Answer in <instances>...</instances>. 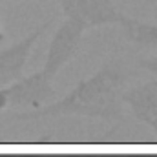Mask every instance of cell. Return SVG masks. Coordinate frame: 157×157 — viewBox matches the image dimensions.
Returning <instances> with one entry per match:
<instances>
[{
    "label": "cell",
    "mask_w": 157,
    "mask_h": 157,
    "mask_svg": "<svg viewBox=\"0 0 157 157\" xmlns=\"http://www.w3.org/2000/svg\"><path fill=\"white\" fill-rule=\"evenodd\" d=\"M126 78L128 71L124 68V62L110 60L93 75L78 80L77 86L71 91H68L62 99L48 102L37 110L17 112L9 115V119L18 122H37L55 117L78 115L121 124L124 121L121 110V93L126 84Z\"/></svg>",
    "instance_id": "obj_1"
},
{
    "label": "cell",
    "mask_w": 157,
    "mask_h": 157,
    "mask_svg": "<svg viewBox=\"0 0 157 157\" xmlns=\"http://www.w3.org/2000/svg\"><path fill=\"white\" fill-rule=\"evenodd\" d=\"M6 90H7V101H9L7 108L17 110V112L42 108L55 97L51 78L42 70L28 75V77L20 75L18 78L7 82Z\"/></svg>",
    "instance_id": "obj_2"
},
{
    "label": "cell",
    "mask_w": 157,
    "mask_h": 157,
    "mask_svg": "<svg viewBox=\"0 0 157 157\" xmlns=\"http://www.w3.org/2000/svg\"><path fill=\"white\" fill-rule=\"evenodd\" d=\"M84 31L86 28L73 18L66 17V20L60 22V26L57 28V31L53 33V37L49 40L44 68H42V71L49 78L55 77L77 55Z\"/></svg>",
    "instance_id": "obj_3"
},
{
    "label": "cell",
    "mask_w": 157,
    "mask_h": 157,
    "mask_svg": "<svg viewBox=\"0 0 157 157\" xmlns=\"http://www.w3.org/2000/svg\"><path fill=\"white\" fill-rule=\"evenodd\" d=\"M64 17L77 20L86 29L106 24H117L121 11L113 0H60Z\"/></svg>",
    "instance_id": "obj_4"
},
{
    "label": "cell",
    "mask_w": 157,
    "mask_h": 157,
    "mask_svg": "<svg viewBox=\"0 0 157 157\" xmlns=\"http://www.w3.org/2000/svg\"><path fill=\"white\" fill-rule=\"evenodd\" d=\"M51 20H44L40 26H37L31 33H28L24 39H20L18 42L11 44L9 48L0 51V77L6 78L7 82L15 80L22 75L24 66L31 55L33 46L37 44V40L44 35V31L49 28Z\"/></svg>",
    "instance_id": "obj_5"
},
{
    "label": "cell",
    "mask_w": 157,
    "mask_h": 157,
    "mask_svg": "<svg viewBox=\"0 0 157 157\" xmlns=\"http://www.w3.org/2000/svg\"><path fill=\"white\" fill-rule=\"evenodd\" d=\"M121 102L130 108L139 122L146 124L157 135V78L122 91Z\"/></svg>",
    "instance_id": "obj_6"
},
{
    "label": "cell",
    "mask_w": 157,
    "mask_h": 157,
    "mask_svg": "<svg viewBox=\"0 0 157 157\" xmlns=\"http://www.w3.org/2000/svg\"><path fill=\"white\" fill-rule=\"evenodd\" d=\"M117 24L122 26L126 39L133 46L143 49H157V24L132 18L126 15H121Z\"/></svg>",
    "instance_id": "obj_7"
},
{
    "label": "cell",
    "mask_w": 157,
    "mask_h": 157,
    "mask_svg": "<svg viewBox=\"0 0 157 157\" xmlns=\"http://www.w3.org/2000/svg\"><path fill=\"white\" fill-rule=\"evenodd\" d=\"M139 66L144 68L146 71H150L152 75H155L157 77V55H154V57H146V59H141V60H139Z\"/></svg>",
    "instance_id": "obj_8"
},
{
    "label": "cell",
    "mask_w": 157,
    "mask_h": 157,
    "mask_svg": "<svg viewBox=\"0 0 157 157\" xmlns=\"http://www.w3.org/2000/svg\"><path fill=\"white\" fill-rule=\"evenodd\" d=\"M9 106V101H7V90H6V84L0 86V112L6 110Z\"/></svg>",
    "instance_id": "obj_9"
},
{
    "label": "cell",
    "mask_w": 157,
    "mask_h": 157,
    "mask_svg": "<svg viewBox=\"0 0 157 157\" xmlns=\"http://www.w3.org/2000/svg\"><path fill=\"white\" fill-rule=\"evenodd\" d=\"M122 157H157V155H148V154H139V155H122Z\"/></svg>",
    "instance_id": "obj_10"
},
{
    "label": "cell",
    "mask_w": 157,
    "mask_h": 157,
    "mask_svg": "<svg viewBox=\"0 0 157 157\" xmlns=\"http://www.w3.org/2000/svg\"><path fill=\"white\" fill-rule=\"evenodd\" d=\"M6 40V35H4V31H2V26H0V42H4Z\"/></svg>",
    "instance_id": "obj_11"
},
{
    "label": "cell",
    "mask_w": 157,
    "mask_h": 157,
    "mask_svg": "<svg viewBox=\"0 0 157 157\" xmlns=\"http://www.w3.org/2000/svg\"><path fill=\"white\" fill-rule=\"evenodd\" d=\"M51 157H86V155H51Z\"/></svg>",
    "instance_id": "obj_12"
},
{
    "label": "cell",
    "mask_w": 157,
    "mask_h": 157,
    "mask_svg": "<svg viewBox=\"0 0 157 157\" xmlns=\"http://www.w3.org/2000/svg\"><path fill=\"white\" fill-rule=\"evenodd\" d=\"M15 157H42V155H28V154H24V155H15Z\"/></svg>",
    "instance_id": "obj_13"
},
{
    "label": "cell",
    "mask_w": 157,
    "mask_h": 157,
    "mask_svg": "<svg viewBox=\"0 0 157 157\" xmlns=\"http://www.w3.org/2000/svg\"><path fill=\"white\" fill-rule=\"evenodd\" d=\"M4 84H7V80H6V78H2V77H0V86H4Z\"/></svg>",
    "instance_id": "obj_14"
},
{
    "label": "cell",
    "mask_w": 157,
    "mask_h": 157,
    "mask_svg": "<svg viewBox=\"0 0 157 157\" xmlns=\"http://www.w3.org/2000/svg\"><path fill=\"white\" fill-rule=\"evenodd\" d=\"M0 157H15V155H0Z\"/></svg>",
    "instance_id": "obj_15"
}]
</instances>
